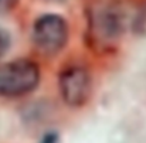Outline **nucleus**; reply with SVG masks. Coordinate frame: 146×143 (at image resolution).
I'll use <instances>...</instances> for the list:
<instances>
[{"label": "nucleus", "instance_id": "obj_2", "mask_svg": "<svg viewBox=\"0 0 146 143\" xmlns=\"http://www.w3.org/2000/svg\"><path fill=\"white\" fill-rule=\"evenodd\" d=\"M68 23L67 20L54 13L40 16L33 26V43L41 54L55 55L68 43Z\"/></svg>", "mask_w": 146, "mask_h": 143}, {"label": "nucleus", "instance_id": "obj_3", "mask_svg": "<svg viewBox=\"0 0 146 143\" xmlns=\"http://www.w3.org/2000/svg\"><path fill=\"white\" fill-rule=\"evenodd\" d=\"M58 89L62 101L68 106H84L92 92V79L90 71L80 64L65 67L58 77Z\"/></svg>", "mask_w": 146, "mask_h": 143}, {"label": "nucleus", "instance_id": "obj_5", "mask_svg": "<svg viewBox=\"0 0 146 143\" xmlns=\"http://www.w3.org/2000/svg\"><path fill=\"white\" fill-rule=\"evenodd\" d=\"M11 44V38L7 30H4L3 27H0V60L7 54L9 48Z\"/></svg>", "mask_w": 146, "mask_h": 143}, {"label": "nucleus", "instance_id": "obj_4", "mask_svg": "<svg viewBox=\"0 0 146 143\" xmlns=\"http://www.w3.org/2000/svg\"><path fill=\"white\" fill-rule=\"evenodd\" d=\"M91 28H92L94 40L101 43H112L113 40L118 38L121 33L119 20L116 14H113L112 11L99 13V16L94 19Z\"/></svg>", "mask_w": 146, "mask_h": 143}, {"label": "nucleus", "instance_id": "obj_6", "mask_svg": "<svg viewBox=\"0 0 146 143\" xmlns=\"http://www.w3.org/2000/svg\"><path fill=\"white\" fill-rule=\"evenodd\" d=\"M16 1L17 0H0V7L1 9H10V7L14 6Z\"/></svg>", "mask_w": 146, "mask_h": 143}, {"label": "nucleus", "instance_id": "obj_1", "mask_svg": "<svg viewBox=\"0 0 146 143\" xmlns=\"http://www.w3.org/2000/svg\"><path fill=\"white\" fill-rule=\"evenodd\" d=\"M40 67L27 58L0 64V96L19 98L31 94L40 84Z\"/></svg>", "mask_w": 146, "mask_h": 143}]
</instances>
